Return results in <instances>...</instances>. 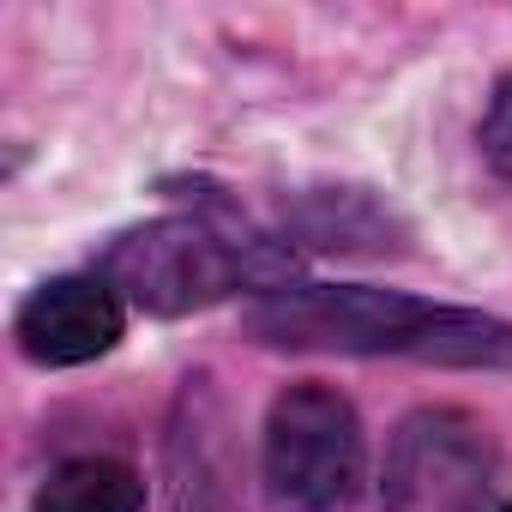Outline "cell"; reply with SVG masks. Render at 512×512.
Instances as JSON below:
<instances>
[{"instance_id":"6da1fadb","label":"cell","mask_w":512,"mask_h":512,"mask_svg":"<svg viewBox=\"0 0 512 512\" xmlns=\"http://www.w3.org/2000/svg\"><path fill=\"white\" fill-rule=\"evenodd\" d=\"M247 338L272 350H338V356H416V362H452V368H494L512 362V326L440 308L398 290H362V284H308V290H272L247 308Z\"/></svg>"},{"instance_id":"7a4b0ae2","label":"cell","mask_w":512,"mask_h":512,"mask_svg":"<svg viewBox=\"0 0 512 512\" xmlns=\"http://www.w3.org/2000/svg\"><path fill=\"white\" fill-rule=\"evenodd\" d=\"M278 278H284V260L266 241L223 235L199 217H163V223L127 229L103 253V284L139 302L145 314H193L235 290L278 284Z\"/></svg>"},{"instance_id":"3957f363","label":"cell","mask_w":512,"mask_h":512,"mask_svg":"<svg viewBox=\"0 0 512 512\" xmlns=\"http://www.w3.org/2000/svg\"><path fill=\"white\" fill-rule=\"evenodd\" d=\"M266 482L296 512H332L362 482V422L320 380L278 392L266 416Z\"/></svg>"},{"instance_id":"277c9868","label":"cell","mask_w":512,"mask_h":512,"mask_svg":"<svg viewBox=\"0 0 512 512\" xmlns=\"http://www.w3.org/2000/svg\"><path fill=\"white\" fill-rule=\"evenodd\" d=\"M494 482L488 434L464 410H416L386 446V512H482Z\"/></svg>"},{"instance_id":"5b68a950","label":"cell","mask_w":512,"mask_h":512,"mask_svg":"<svg viewBox=\"0 0 512 512\" xmlns=\"http://www.w3.org/2000/svg\"><path fill=\"white\" fill-rule=\"evenodd\" d=\"M121 338V296L103 278H55L19 308V344L43 368H79L115 350Z\"/></svg>"},{"instance_id":"8992f818","label":"cell","mask_w":512,"mask_h":512,"mask_svg":"<svg viewBox=\"0 0 512 512\" xmlns=\"http://www.w3.org/2000/svg\"><path fill=\"white\" fill-rule=\"evenodd\" d=\"M37 512H145V482L115 458H73L43 482Z\"/></svg>"},{"instance_id":"52a82bcc","label":"cell","mask_w":512,"mask_h":512,"mask_svg":"<svg viewBox=\"0 0 512 512\" xmlns=\"http://www.w3.org/2000/svg\"><path fill=\"white\" fill-rule=\"evenodd\" d=\"M482 151H488V163L512 181V79L494 91V103H488V121H482Z\"/></svg>"},{"instance_id":"ba28073f","label":"cell","mask_w":512,"mask_h":512,"mask_svg":"<svg viewBox=\"0 0 512 512\" xmlns=\"http://www.w3.org/2000/svg\"><path fill=\"white\" fill-rule=\"evenodd\" d=\"M506 512H512V506H506Z\"/></svg>"}]
</instances>
